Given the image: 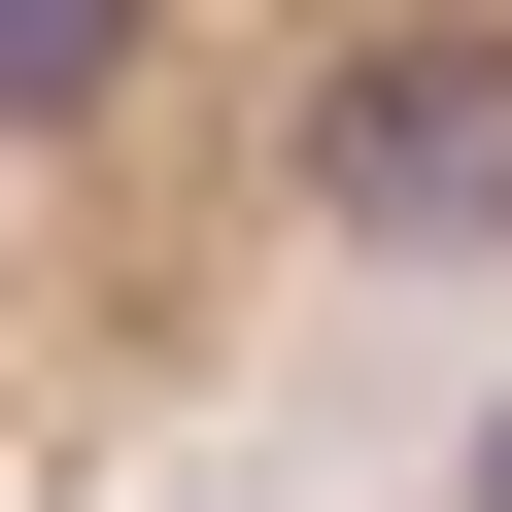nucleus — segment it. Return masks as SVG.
Instances as JSON below:
<instances>
[{"instance_id": "obj_1", "label": "nucleus", "mask_w": 512, "mask_h": 512, "mask_svg": "<svg viewBox=\"0 0 512 512\" xmlns=\"http://www.w3.org/2000/svg\"><path fill=\"white\" fill-rule=\"evenodd\" d=\"M308 205H342V239H512V35L308 69Z\"/></svg>"}, {"instance_id": "obj_2", "label": "nucleus", "mask_w": 512, "mask_h": 512, "mask_svg": "<svg viewBox=\"0 0 512 512\" xmlns=\"http://www.w3.org/2000/svg\"><path fill=\"white\" fill-rule=\"evenodd\" d=\"M137 103V0H0V137H103Z\"/></svg>"}, {"instance_id": "obj_3", "label": "nucleus", "mask_w": 512, "mask_h": 512, "mask_svg": "<svg viewBox=\"0 0 512 512\" xmlns=\"http://www.w3.org/2000/svg\"><path fill=\"white\" fill-rule=\"evenodd\" d=\"M478 512H512V410H478Z\"/></svg>"}]
</instances>
